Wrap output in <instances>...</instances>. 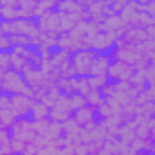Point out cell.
<instances>
[{"mask_svg": "<svg viewBox=\"0 0 155 155\" xmlns=\"http://www.w3.org/2000/svg\"><path fill=\"white\" fill-rule=\"evenodd\" d=\"M0 88H2L5 94H9V96H16V94H24V96H31V97L35 96L33 88L27 85L24 74H22V72H16V71H13V69L5 72Z\"/></svg>", "mask_w": 155, "mask_h": 155, "instance_id": "cell-1", "label": "cell"}, {"mask_svg": "<svg viewBox=\"0 0 155 155\" xmlns=\"http://www.w3.org/2000/svg\"><path fill=\"white\" fill-rule=\"evenodd\" d=\"M94 58H96V51H92V49H81V51L72 52L71 61H72L74 76H81V78L90 76Z\"/></svg>", "mask_w": 155, "mask_h": 155, "instance_id": "cell-2", "label": "cell"}, {"mask_svg": "<svg viewBox=\"0 0 155 155\" xmlns=\"http://www.w3.org/2000/svg\"><path fill=\"white\" fill-rule=\"evenodd\" d=\"M11 135L24 141V143H27V144L35 143L36 137H38V134L35 130V123H33L31 117H18L15 121V124L11 126Z\"/></svg>", "mask_w": 155, "mask_h": 155, "instance_id": "cell-3", "label": "cell"}, {"mask_svg": "<svg viewBox=\"0 0 155 155\" xmlns=\"http://www.w3.org/2000/svg\"><path fill=\"white\" fill-rule=\"evenodd\" d=\"M72 116H74V108H72V103H71V96L61 94L58 97V101L54 103V107L51 108L49 119L51 121H56V123H65V121H69Z\"/></svg>", "mask_w": 155, "mask_h": 155, "instance_id": "cell-4", "label": "cell"}, {"mask_svg": "<svg viewBox=\"0 0 155 155\" xmlns=\"http://www.w3.org/2000/svg\"><path fill=\"white\" fill-rule=\"evenodd\" d=\"M117 40L119 38H117L116 33L99 31V33H96L92 38L88 40V49H92L96 52H112Z\"/></svg>", "mask_w": 155, "mask_h": 155, "instance_id": "cell-5", "label": "cell"}, {"mask_svg": "<svg viewBox=\"0 0 155 155\" xmlns=\"http://www.w3.org/2000/svg\"><path fill=\"white\" fill-rule=\"evenodd\" d=\"M134 74H135V69L123 60H112L108 67V78L110 81H116V83H128Z\"/></svg>", "mask_w": 155, "mask_h": 155, "instance_id": "cell-6", "label": "cell"}, {"mask_svg": "<svg viewBox=\"0 0 155 155\" xmlns=\"http://www.w3.org/2000/svg\"><path fill=\"white\" fill-rule=\"evenodd\" d=\"M72 119L78 123V126H79V128L88 130V132H92V130L99 124V119L96 117V108H94V107H90V105H87V107H83V108L74 110Z\"/></svg>", "mask_w": 155, "mask_h": 155, "instance_id": "cell-7", "label": "cell"}, {"mask_svg": "<svg viewBox=\"0 0 155 155\" xmlns=\"http://www.w3.org/2000/svg\"><path fill=\"white\" fill-rule=\"evenodd\" d=\"M123 45H130V47H139L141 43L148 41V33L144 27H137V25H128L123 33V36L119 38Z\"/></svg>", "mask_w": 155, "mask_h": 155, "instance_id": "cell-8", "label": "cell"}, {"mask_svg": "<svg viewBox=\"0 0 155 155\" xmlns=\"http://www.w3.org/2000/svg\"><path fill=\"white\" fill-rule=\"evenodd\" d=\"M38 25L41 33H54V35H61V13L60 11H51L43 16L38 18Z\"/></svg>", "mask_w": 155, "mask_h": 155, "instance_id": "cell-9", "label": "cell"}, {"mask_svg": "<svg viewBox=\"0 0 155 155\" xmlns=\"http://www.w3.org/2000/svg\"><path fill=\"white\" fill-rule=\"evenodd\" d=\"M33 101H35V99H33L31 96L16 94V96H11V108L15 110V114L18 117H29Z\"/></svg>", "mask_w": 155, "mask_h": 155, "instance_id": "cell-10", "label": "cell"}, {"mask_svg": "<svg viewBox=\"0 0 155 155\" xmlns=\"http://www.w3.org/2000/svg\"><path fill=\"white\" fill-rule=\"evenodd\" d=\"M112 63V56L110 52H96L94 63H92V71L90 76H101V74H108V67Z\"/></svg>", "mask_w": 155, "mask_h": 155, "instance_id": "cell-11", "label": "cell"}, {"mask_svg": "<svg viewBox=\"0 0 155 155\" xmlns=\"http://www.w3.org/2000/svg\"><path fill=\"white\" fill-rule=\"evenodd\" d=\"M36 2L38 0H20L18 2L20 18H36Z\"/></svg>", "mask_w": 155, "mask_h": 155, "instance_id": "cell-12", "label": "cell"}, {"mask_svg": "<svg viewBox=\"0 0 155 155\" xmlns=\"http://www.w3.org/2000/svg\"><path fill=\"white\" fill-rule=\"evenodd\" d=\"M49 112H51V108H49L43 101H33V107H31V114H29V117H31L33 121L49 119Z\"/></svg>", "mask_w": 155, "mask_h": 155, "instance_id": "cell-13", "label": "cell"}, {"mask_svg": "<svg viewBox=\"0 0 155 155\" xmlns=\"http://www.w3.org/2000/svg\"><path fill=\"white\" fill-rule=\"evenodd\" d=\"M56 5H58V0H38L36 2V18L54 11Z\"/></svg>", "mask_w": 155, "mask_h": 155, "instance_id": "cell-14", "label": "cell"}, {"mask_svg": "<svg viewBox=\"0 0 155 155\" xmlns=\"http://www.w3.org/2000/svg\"><path fill=\"white\" fill-rule=\"evenodd\" d=\"M16 119H18V116L15 114L13 108H0V126L11 128Z\"/></svg>", "mask_w": 155, "mask_h": 155, "instance_id": "cell-15", "label": "cell"}, {"mask_svg": "<svg viewBox=\"0 0 155 155\" xmlns=\"http://www.w3.org/2000/svg\"><path fill=\"white\" fill-rule=\"evenodd\" d=\"M87 81H88V87H90L92 90H101V88L110 81V78H108V74H101V76H87Z\"/></svg>", "mask_w": 155, "mask_h": 155, "instance_id": "cell-16", "label": "cell"}, {"mask_svg": "<svg viewBox=\"0 0 155 155\" xmlns=\"http://www.w3.org/2000/svg\"><path fill=\"white\" fill-rule=\"evenodd\" d=\"M0 16L4 22H15L20 18V13H18V7H5V5H0Z\"/></svg>", "mask_w": 155, "mask_h": 155, "instance_id": "cell-17", "label": "cell"}, {"mask_svg": "<svg viewBox=\"0 0 155 155\" xmlns=\"http://www.w3.org/2000/svg\"><path fill=\"white\" fill-rule=\"evenodd\" d=\"M27 150V143L16 139V137H11V143H9V153L11 155H18V153H25Z\"/></svg>", "mask_w": 155, "mask_h": 155, "instance_id": "cell-18", "label": "cell"}, {"mask_svg": "<svg viewBox=\"0 0 155 155\" xmlns=\"http://www.w3.org/2000/svg\"><path fill=\"white\" fill-rule=\"evenodd\" d=\"M11 128H5V126H0V148H5V155L9 153V143H11Z\"/></svg>", "mask_w": 155, "mask_h": 155, "instance_id": "cell-19", "label": "cell"}, {"mask_svg": "<svg viewBox=\"0 0 155 155\" xmlns=\"http://www.w3.org/2000/svg\"><path fill=\"white\" fill-rule=\"evenodd\" d=\"M27 63H29V61H27L24 56H18V54H13V52H11V69H13V71L22 72Z\"/></svg>", "mask_w": 155, "mask_h": 155, "instance_id": "cell-20", "label": "cell"}, {"mask_svg": "<svg viewBox=\"0 0 155 155\" xmlns=\"http://www.w3.org/2000/svg\"><path fill=\"white\" fill-rule=\"evenodd\" d=\"M87 101H88V105L90 107H99L103 101H105V96H103V92L101 90H90V94L87 96Z\"/></svg>", "mask_w": 155, "mask_h": 155, "instance_id": "cell-21", "label": "cell"}, {"mask_svg": "<svg viewBox=\"0 0 155 155\" xmlns=\"http://www.w3.org/2000/svg\"><path fill=\"white\" fill-rule=\"evenodd\" d=\"M71 103H72V108H74V110L83 108V107H87V105H88L87 97H85L83 94H78V92H72V94H71Z\"/></svg>", "mask_w": 155, "mask_h": 155, "instance_id": "cell-22", "label": "cell"}, {"mask_svg": "<svg viewBox=\"0 0 155 155\" xmlns=\"http://www.w3.org/2000/svg\"><path fill=\"white\" fill-rule=\"evenodd\" d=\"M33 123H35V130L38 135H45L51 126V119H41V121H33Z\"/></svg>", "mask_w": 155, "mask_h": 155, "instance_id": "cell-23", "label": "cell"}, {"mask_svg": "<svg viewBox=\"0 0 155 155\" xmlns=\"http://www.w3.org/2000/svg\"><path fill=\"white\" fill-rule=\"evenodd\" d=\"M0 69H4V71H11V52L0 51Z\"/></svg>", "mask_w": 155, "mask_h": 155, "instance_id": "cell-24", "label": "cell"}, {"mask_svg": "<svg viewBox=\"0 0 155 155\" xmlns=\"http://www.w3.org/2000/svg\"><path fill=\"white\" fill-rule=\"evenodd\" d=\"M0 51H5V52H11L13 51V43H11V38L7 35L0 38Z\"/></svg>", "mask_w": 155, "mask_h": 155, "instance_id": "cell-25", "label": "cell"}, {"mask_svg": "<svg viewBox=\"0 0 155 155\" xmlns=\"http://www.w3.org/2000/svg\"><path fill=\"white\" fill-rule=\"evenodd\" d=\"M18 2H20V0H0V5H5V7H18Z\"/></svg>", "mask_w": 155, "mask_h": 155, "instance_id": "cell-26", "label": "cell"}, {"mask_svg": "<svg viewBox=\"0 0 155 155\" xmlns=\"http://www.w3.org/2000/svg\"><path fill=\"white\" fill-rule=\"evenodd\" d=\"M5 72H7V71L0 69V85H2V81H4V76H5Z\"/></svg>", "mask_w": 155, "mask_h": 155, "instance_id": "cell-27", "label": "cell"}, {"mask_svg": "<svg viewBox=\"0 0 155 155\" xmlns=\"http://www.w3.org/2000/svg\"><path fill=\"white\" fill-rule=\"evenodd\" d=\"M4 94H5V92H4V90L0 88V101H2V97H4Z\"/></svg>", "mask_w": 155, "mask_h": 155, "instance_id": "cell-28", "label": "cell"}, {"mask_svg": "<svg viewBox=\"0 0 155 155\" xmlns=\"http://www.w3.org/2000/svg\"><path fill=\"white\" fill-rule=\"evenodd\" d=\"M0 155H5V148H0Z\"/></svg>", "mask_w": 155, "mask_h": 155, "instance_id": "cell-29", "label": "cell"}, {"mask_svg": "<svg viewBox=\"0 0 155 155\" xmlns=\"http://www.w3.org/2000/svg\"><path fill=\"white\" fill-rule=\"evenodd\" d=\"M2 22H4V20H2V16H0V25H2Z\"/></svg>", "mask_w": 155, "mask_h": 155, "instance_id": "cell-30", "label": "cell"}, {"mask_svg": "<svg viewBox=\"0 0 155 155\" xmlns=\"http://www.w3.org/2000/svg\"><path fill=\"white\" fill-rule=\"evenodd\" d=\"M18 155H27V153H18Z\"/></svg>", "mask_w": 155, "mask_h": 155, "instance_id": "cell-31", "label": "cell"}]
</instances>
